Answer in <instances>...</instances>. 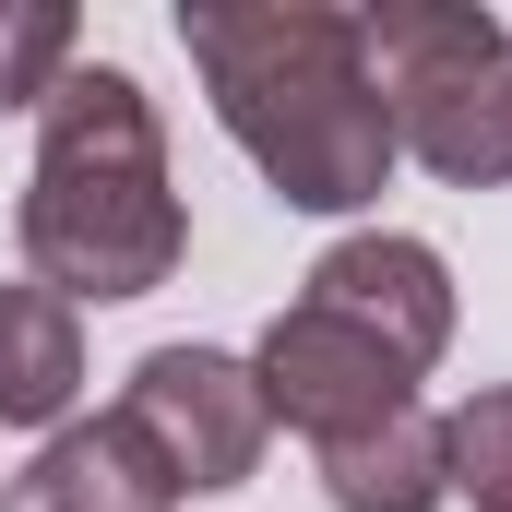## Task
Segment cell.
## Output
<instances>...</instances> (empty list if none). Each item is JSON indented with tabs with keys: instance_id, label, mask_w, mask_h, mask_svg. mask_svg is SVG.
Listing matches in <instances>:
<instances>
[{
	"instance_id": "1",
	"label": "cell",
	"mask_w": 512,
	"mask_h": 512,
	"mask_svg": "<svg viewBox=\"0 0 512 512\" xmlns=\"http://www.w3.org/2000/svg\"><path fill=\"white\" fill-rule=\"evenodd\" d=\"M179 48L215 96L227 143L298 215H358L393 179V108L358 12L334 0H179Z\"/></svg>"
},
{
	"instance_id": "2",
	"label": "cell",
	"mask_w": 512,
	"mask_h": 512,
	"mask_svg": "<svg viewBox=\"0 0 512 512\" xmlns=\"http://www.w3.org/2000/svg\"><path fill=\"white\" fill-rule=\"evenodd\" d=\"M24 274L60 286L72 310L84 298H155L179 251H191V215L167 191V143L155 108L120 60H72L36 108V179H24Z\"/></svg>"
},
{
	"instance_id": "3",
	"label": "cell",
	"mask_w": 512,
	"mask_h": 512,
	"mask_svg": "<svg viewBox=\"0 0 512 512\" xmlns=\"http://www.w3.org/2000/svg\"><path fill=\"white\" fill-rule=\"evenodd\" d=\"M370 72L393 108V155H417L453 191L512 179V24L477 0H382L358 12Z\"/></svg>"
},
{
	"instance_id": "4",
	"label": "cell",
	"mask_w": 512,
	"mask_h": 512,
	"mask_svg": "<svg viewBox=\"0 0 512 512\" xmlns=\"http://www.w3.org/2000/svg\"><path fill=\"white\" fill-rule=\"evenodd\" d=\"M108 417H120L131 441L167 465V489H179V501L239 489V477L262 465V429H274V417H262L251 358H227V346H155Z\"/></svg>"
},
{
	"instance_id": "5",
	"label": "cell",
	"mask_w": 512,
	"mask_h": 512,
	"mask_svg": "<svg viewBox=\"0 0 512 512\" xmlns=\"http://www.w3.org/2000/svg\"><path fill=\"white\" fill-rule=\"evenodd\" d=\"M251 382H262V417H286V429H310V441H358V429H382L417 405V370L382 358L358 322H334V310H274V334L251 346Z\"/></svg>"
},
{
	"instance_id": "6",
	"label": "cell",
	"mask_w": 512,
	"mask_h": 512,
	"mask_svg": "<svg viewBox=\"0 0 512 512\" xmlns=\"http://www.w3.org/2000/svg\"><path fill=\"white\" fill-rule=\"evenodd\" d=\"M310 310L358 322V334H370L382 358H405V370H429V358L453 346V274H441L429 239H393V227L334 239V251L310 262Z\"/></svg>"
},
{
	"instance_id": "7",
	"label": "cell",
	"mask_w": 512,
	"mask_h": 512,
	"mask_svg": "<svg viewBox=\"0 0 512 512\" xmlns=\"http://www.w3.org/2000/svg\"><path fill=\"white\" fill-rule=\"evenodd\" d=\"M167 465L131 441L120 417H84V429H48V453L0 489V512H167Z\"/></svg>"
},
{
	"instance_id": "8",
	"label": "cell",
	"mask_w": 512,
	"mask_h": 512,
	"mask_svg": "<svg viewBox=\"0 0 512 512\" xmlns=\"http://www.w3.org/2000/svg\"><path fill=\"white\" fill-rule=\"evenodd\" d=\"M84 393V310L36 274L0 286V429H60Z\"/></svg>"
},
{
	"instance_id": "9",
	"label": "cell",
	"mask_w": 512,
	"mask_h": 512,
	"mask_svg": "<svg viewBox=\"0 0 512 512\" xmlns=\"http://www.w3.org/2000/svg\"><path fill=\"white\" fill-rule=\"evenodd\" d=\"M322 489L334 512H441L453 501V477H441V417H382V429H358V441H322Z\"/></svg>"
},
{
	"instance_id": "10",
	"label": "cell",
	"mask_w": 512,
	"mask_h": 512,
	"mask_svg": "<svg viewBox=\"0 0 512 512\" xmlns=\"http://www.w3.org/2000/svg\"><path fill=\"white\" fill-rule=\"evenodd\" d=\"M441 477H453L477 512H512V382L465 393V405L441 417Z\"/></svg>"
},
{
	"instance_id": "11",
	"label": "cell",
	"mask_w": 512,
	"mask_h": 512,
	"mask_svg": "<svg viewBox=\"0 0 512 512\" xmlns=\"http://www.w3.org/2000/svg\"><path fill=\"white\" fill-rule=\"evenodd\" d=\"M84 24L72 0H0V108H48V84L72 72Z\"/></svg>"
}]
</instances>
